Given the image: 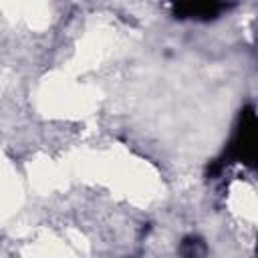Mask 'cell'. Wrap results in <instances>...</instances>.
<instances>
[{
	"label": "cell",
	"mask_w": 258,
	"mask_h": 258,
	"mask_svg": "<svg viewBox=\"0 0 258 258\" xmlns=\"http://www.w3.org/2000/svg\"><path fill=\"white\" fill-rule=\"evenodd\" d=\"M226 159L246 163H252L256 159V115L252 107H246L242 111L240 127L226 151Z\"/></svg>",
	"instance_id": "cell-1"
},
{
	"label": "cell",
	"mask_w": 258,
	"mask_h": 258,
	"mask_svg": "<svg viewBox=\"0 0 258 258\" xmlns=\"http://www.w3.org/2000/svg\"><path fill=\"white\" fill-rule=\"evenodd\" d=\"M222 10H224V4H218V2H200V4L185 2V4H177V6L173 8V14H175L177 18L210 20V18H216Z\"/></svg>",
	"instance_id": "cell-2"
},
{
	"label": "cell",
	"mask_w": 258,
	"mask_h": 258,
	"mask_svg": "<svg viewBox=\"0 0 258 258\" xmlns=\"http://www.w3.org/2000/svg\"><path fill=\"white\" fill-rule=\"evenodd\" d=\"M208 254V246L202 238L189 236L179 244V256L181 258H204Z\"/></svg>",
	"instance_id": "cell-3"
}]
</instances>
